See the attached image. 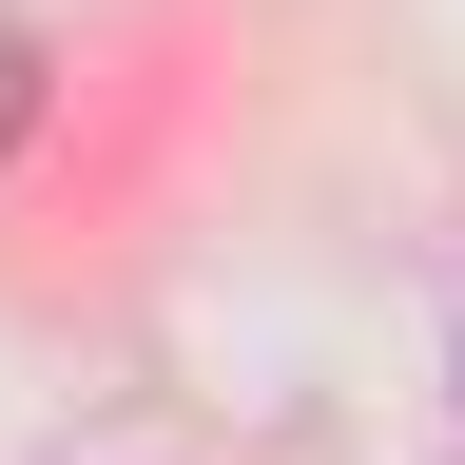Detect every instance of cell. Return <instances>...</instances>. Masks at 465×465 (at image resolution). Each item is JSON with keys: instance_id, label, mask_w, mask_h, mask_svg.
Listing matches in <instances>:
<instances>
[{"instance_id": "obj_1", "label": "cell", "mask_w": 465, "mask_h": 465, "mask_svg": "<svg viewBox=\"0 0 465 465\" xmlns=\"http://www.w3.org/2000/svg\"><path fill=\"white\" fill-rule=\"evenodd\" d=\"M20 136H39V39L0 20V155H20Z\"/></svg>"}]
</instances>
